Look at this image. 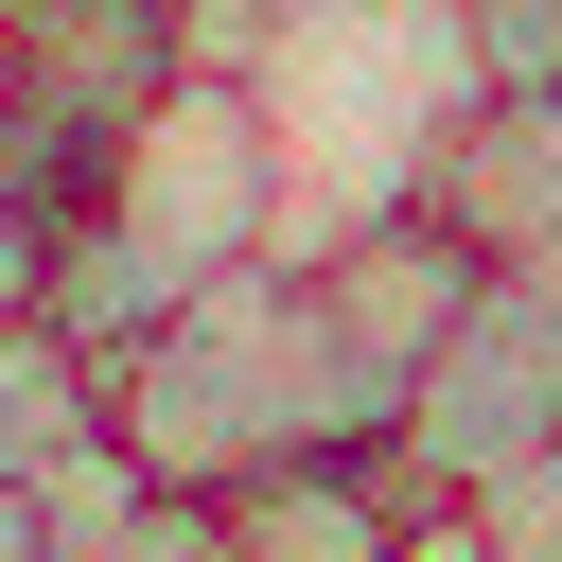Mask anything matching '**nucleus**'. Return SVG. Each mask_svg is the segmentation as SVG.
<instances>
[{
  "label": "nucleus",
  "mask_w": 562,
  "mask_h": 562,
  "mask_svg": "<svg viewBox=\"0 0 562 562\" xmlns=\"http://www.w3.org/2000/svg\"><path fill=\"white\" fill-rule=\"evenodd\" d=\"M422 492L386 457H263L246 492H211V544L228 562H422Z\"/></svg>",
  "instance_id": "obj_6"
},
{
  "label": "nucleus",
  "mask_w": 562,
  "mask_h": 562,
  "mask_svg": "<svg viewBox=\"0 0 562 562\" xmlns=\"http://www.w3.org/2000/svg\"><path fill=\"white\" fill-rule=\"evenodd\" d=\"M88 439H105V369H88L53 316H0V492L70 474Z\"/></svg>",
  "instance_id": "obj_8"
},
{
  "label": "nucleus",
  "mask_w": 562,
  "mask_h": 562,
  "mask_svg": "<svg viewBox=\"0 0 562 562\" xmlns=\"http://www.w3.org/2000/svg\"><path fill=\"white\" fill-rule=\"evenodd\" d=\"M509 281H544V299H562V246H527V263H509Z\"/></svg>",
  "instance_id": "obj_12"
},
{
  "label": "nucleus",
  "mask_w": 562,
  "mask_h": 562,
  "mask_svg": "<svg viewBox=\"0 0 562 562\" xmlns=\"http://www.w3.org/2000/svg\"><path fill=\"white\" fill-rule=\"evenodd\" d=\"M105 228L176 281V299H211V281H246V263H281V228H299V140H281V105H263V70H228V53H193V88L105 158Z\"/></svg>",
  "instance_id": "obj_2"
},
{
  "label": "nucleus",
  "mask_w": 562,
  "mask_h": 562,
  "mask_svg": "<svg viewBox=\"0 0 562 562\" xmlns=\"http://www.w3.org/2000/svg\"><path fill=\"white\" fill-rule=\"evenodd\" d=\"M263 18H299V0H246V35H263Z\"/></svg>",
  "instance_id": "obj_13"
},
{
  "label": "nucleus",
  "mask_w": 562,
  "mask_h": 562,
  "mask_svg": "<svg viewBox=\"0 0 562 562\" xmlns=\"http://www.w3.org/2000/svg\"><path fill=\"white\" fill-rule=\"evenodd\" d=\"M193 88V0H0V123L53 158L70 211H105V158Z\"/></svg>",
  "instance_id": "obj_3"
},
{
  "label": "nucleus",
  "mask_w": 562,
  "mask_h": 562,
  "mask_svg": "<svg viewBox=\"0 0 562 562\" xmlns=\"http://www.w3.org/2000/svg\"><path fill=\"white\" fill-rule=\"evenodd\" d=\"M474 263H527V246H562V105H439V140H422V176H404Z\"/></svg>",
  "instance_id": "obj_7"
},
{
  "label": "nucleus",
  "mask_w": 562,
  "mask_h": 562,
  "mask_svg": "<svg viewBox=\"0 0 562 562\" xmlns=\"http://www.w3.org/2000/svg\"><path fill=\"white\" fill-rule=\"evenodd\" d=\"M70 228H88V211H70V193H53V158L0 123V316H35V299H53V246H70Z\"/></svg>",
  "instance_id": "obj_11"
},
{
  "label": "nucleus",
  "mask_w": 562,
  "mask_h": 562,
  "mask_svg": "<svg viewBox=\"0 0 562 562\" xmlns=\"http://www.w3.org/2000/svg\"><path fill=\"white\" fill-rule=\"evenodd\" d=\"M422 562H562V422H544L474 509H439V527H422Z\"/></svg>",
  "instance_id": "obj_9"
},
{
  "label": "nucleus",
  "mask_w": 562,
  "mask_h": 562,
  "mask_svg": "<svg viewBox=\"0 0 562 562\" xmlns=\"http://www.w3.org/2000/svg\"><path fill=\"white\" fill-rule=\"evenodd\" d=\"M474 105H562V0H439Z\"/></svg>",
  "instance_id": "obj_10"
},
{
  "label": "nucleus",
  "mask_w": 562,
  "mask_h": 562,
  "mask_svg": "<svg viewBox=\"0 0 562 562\" xmlns=\"http://www.w3.org/2000/svg\"><path fill=\"white\" fill-rule=\"evenodd\" d=\"M105 439H123L158 492L211 509V492H246L263 457H386V404L334 369L316 281H299V246H281V263L176 299V316L105 369Z\"/></svg>",
  "instance_id": "obj_1"
},
{
  "label": "nucleus",
  "mask_w": 562,
  "mask_h": 562,
  "mask_svg": "<svg viewBox=\"0 0 562 562\" xmlns=\"http://www.w3.org/2000/svg\"><path fill=\"white\" fill-rule=\"evenodd\" d=\"M562 422V299L544 281H474V316L422 351V386H404V439H386V474L422 492V509H474L527 439Z\"/></svg>",
  "instance_id": "obj_4"
},
{
  "label": "nucleus",
  "mask_w": 562,
  "mask_h": 562,
  "mask_svg": "<svg viewBox=\"0 0 562 562\" xmlns=\"http://www.w3.org/2000/svg\"><path fill=\"white\" fill-rule=\"evenodd\" d=\"M299 281H316V334H334V369L386 404V439H404V386H422V351L474 316V246L422 211V193H369V211H334L316 246H299Z\"/></svg>",
  "instance_id": "obj_5"
}]
</instances>
